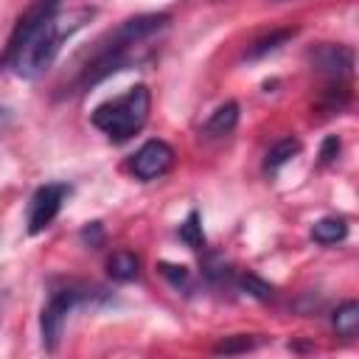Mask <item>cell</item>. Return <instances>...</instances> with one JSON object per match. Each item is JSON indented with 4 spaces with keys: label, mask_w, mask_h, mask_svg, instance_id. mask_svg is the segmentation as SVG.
Here are the masks:
<instances>
[{
    "label": "cell",
    "mask_w": 359,
    "mask_h": 359,
    "mask_svg": "<svg viewBox=\"0 0 359 359\" xmlns=\"http://www.w3.org/2000/svg\"><path fill=\"white\" fill-rule=\"evenodd\" d=\"M59 6L62 0H36L17 22L6 62L20 79H39L56 59L62 42L59 25Z\"/></svg>",
    "instance_id": "obj_1"
},
{
    "label": "cell",
    "mask_w": 359,
    "mask_h": 359,
    "mask_svg": "<svg viewBox=\"0 0 359 359\" xmlns=\"http://www.w3.org/2000/svg\"><path fill=\"white\" fill-rule=\"evenodd\" d=\"M165 25H168V14H140V17H132V20L121 22L101 42V48L93 53V59L87 62V67L81 73V87H93L101 79H107L109 73L123 70L126 62H129L132 48H137L140 42H146L149 36L163 31Z\"/></svg>",
    "instance_id": "obj_2"
},
{
    "label": "cell",
    "mask_w": 359,
    "mask_h": 359,
    "mask_svg": "<svg viewBox=\"0 0 359 359\" xmlns=\"http://www.w3.org/2000/svg\"><path fill=\"white\" fill-rule=\"evenodd\" d=\"M151 109V93L146 84H135L129 87L123 95L104 101L93 109V126L101 129L109 140L123 143L132 135H137L149 118Z\"/></svg>",
    "instance_id": "obj_3"
},
{
    "label": "cell",
    "mask_w": 359,
    "mask_h": 359,
    "mask_svg": "<svg viewBox=\"0 0 359 359\" xmlns=\"http://www.w3.org/2000/svg\"><path fill=\"white\" fill-rule=\"evenodd\" d=\"M87 297H90V292L84 286H76V283H65L62 289L50 292V297H48V303L42 306V314H39V331H42L45 351H56L59 348V339H62L67 314L81 300H87Z\"/></svg>",
    "instance_id": "obj_4"
},
{
    "label": "cell",
    "mask_w": 359,
    "mask_h": 359,
    "mask_svg": "<svg viewBox=\"0 0 359 359\" xmlns=\"http://www.w3.org/2000/svg\"><path fill=\"white\" fill-rule=\"evenodd\" d=\"M67 194H70V188L65 182H48L42 188H36V194L28 202V233L31 236L42 233L56 219V213L62 210V202H65Z\"/></svg>",
    "instance_id": "obj_5"
},
{
    "label": "cell",
    "mask_w": 359,
    "mask_h": 359,
    "mask_svg": "<svg viewBox=\"0 0 359 359\" xmlns=\"http://www.w3.org/2000/svg\"><path fill=\"white\" fill-rule=\"evenodd\" d=\"M171 163H174V149H171L165 140L154 137V140H146V143L132 154L129 171H132L137 180L151 182V180L163 177V174L171 168Z\"/></svg>",
    "instance_id": "obj_6"
},
{
    "label": "cell",
    "mask_w": 359,
    "mask_h": 359,
    "mask_svg": "<svg viewBox=\"0 0 359 359\" xmlns=\"http://www.w3.org/2000/svg\"><path fill=\"white\" fill-rule=\"evenodd\" d=\"M311 62L320 73L339 79L353 70V50L345 45H320L317 50H311Z\"/></svg>",
    "instance_id": "obj_7"
},
{
    "label": "cell",
    "mask_w": 359,
    "mask_h": 359,
    "mask_svg": "<svg viewBox=\"0 0 359 359\" xmlns=\"http://www.w3.org/2000/svg\"><path fill=\"white\" fill-rule=\"evenodd\" d=\"M238 123V104L236 101H227L222 107H216L210 112V118L205 121V135L208 137H222V135H230Z\"/></svg>",
    "instance_id": "obj_8"
},
{
    "label": "cell",
    "mask_w": 359,
    "mask_h": 359,
    "mask_svg": "<svg viewBox=\"0 0 359 359\" xmlns=\"http://www.w3.org/2000/svg\"><path fill=\"white\" fill-rule=\"evenodd\" d=\"M345 236H348V224L342 216H325V219L314 222V227H311V238L317 244H337Z\"/></svg>",
    "instance_id": "obj_9"
},
{
    "label": "cell",
    "mask_w": 359,
    "mask_h": 359,
    "mask_svg": "<svg viewBox=\"0 0 359 359\" xmlns=\"http://www.w3.org/2000/svg\"><path fill=\"white\" fill-rule=\"evenodd\" d=\"M107 272L109 278L126 283V280H135L137 278V255L129 252V250H118L107 258Z\"/></svg>",
    "instance_id": "obj_10"
},
{
    "label": "cell",
    "mask_w": 359,
    "mask_h": 359,
    "mask_svg": "<svg viewBox=\"0 0 359 359\" xmlns=\"http://www.w3.org/2000/svg\"><path fill=\"white\" fill-rule=\"evenodd\" d=\"M334 328L339 337H353L359 331V303L348 300L334 311Z\"/></svg>",
    "instance_id": "obj_11"
},
{
    "label": "cell",
    "mask_w": 359,
    "mask_h": 359,
    "mask_svg": "<svg viewBox=\"0 0 359 359\" xmlns=\"http://www.w3.org/2000/svg\"><path fill=\"white\" fill-rule=\"evenodd\" d=\"M300 151V143L294 140V137H283L280 143H275L269 151H266V163H264V168L266 171H278L283 163H289L294 154Z\"/></svg>",
    "instance_id": "obj_12"
},
{
    "label": "cell",
    "mask_w": 359,
    "mask_h": 359,
    "mask_svg": "<svg viewBox=\"0 0 359 359\" xmlns=\"http://www.w3.org/2000/svg\"><path fill=\"white\" fill-rule=\"evenodd\" d=\"M180 238H182L191 250L205 247V233H202V222H199V213H196V210H191L188 219L180 224Z\"/></svg>",
    "instance_id": "obj_13"
},
{
    "label": "cell",
    "mask_w": 359,
    "mask_h": 359,
    "mask_svg": "<svg viewBox=\"0 0 359 359\" xmlns=\"http://www.w3.org/2000/svg\"><path fill=\"white\" fill-rule=\"evenodd\" d=\"M289 36H294V28H283V31H272L269 36H264V39H258L252 48H250V59H255V56H264V53H269V50H275V48H280Z\"/></svg>",
    "instance_id": "obj_14"
},
{
    "label": "cell",
    "mask_w": 359,
    "mask_h": 359,
    "mask_svg": "<svg viewBox=\"0 0 359 359\" xmlns=\"http://www.w3.org/2000/svg\"><path fill=\"white\" fill-rule=\"evenodd\" d=\"M252 348H255V339H252V337H247V334H236V337L222 339L213 351H216V353H247V351H252Z\"/></svg>",
    "instance_id": "obj_15"
},
{
    "label": "cell",
    "mask_w": 359,
    "mask_h": 359,
    "mask_svg": "<svg viewBox=\"0 0 359 359\" xmlns=\"http://www.w3.org/2000/svg\"><path fill=\"white\" fill-rule=\"evenodd\" d=\"M337 154H339V137H337V135H328V137L323 140L320 157H323V163H334V160H337Z\"/></svg>",
    "instance_id": "obj_16"
},
{
    "label": "cell",
    "mask_w": 359,
    "mask_h": 359,
    "mask_svg": "<svg viewBox=\"0 0 359 359\" xmlns=\"http://www.w3.org/2000/svg\"><path fill=\"white\" fill-rule=\"evenodd\" d=\"M160 272L174 283V286H180V283H185L188 280V269L185 266H174V264H160Z\"/></svg>",
    "instance_id": "obj_17"
},
{
    "label": "cell",
    "mask_w": 359,
    "mask_h": 359,
    "mask_svg": "<svg viewBox=\"0 0 359 359\" xmlns=\"http://www.w3.org/2000/svg\"><path fill=\"white\" fill-rule=\"evenodd\" d=\"M241 286L244 289H252V294H258V297H269V286L266 283H261L258 278H252V275H247V278H241Z\"/></svg>",
    "instance_id": "obj_18"
}]
</instances>
